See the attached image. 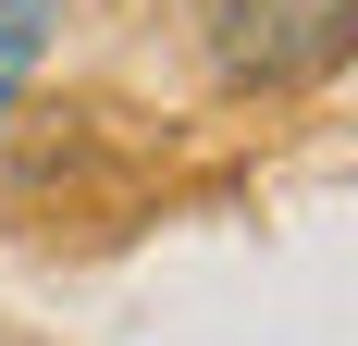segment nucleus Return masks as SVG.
<instances>
[{
  "label": "nucleus",
  "mask_w": 358,
  "mask_h": 346,
  "mask_svg": "<svg viewBox=\"0 0 358 346\" xmlns=\"http://www.w3.org/2000/svg\"><path fill=\"white\" fill-rule=\"evenodd\" d=\"M37 50H50V0H0V124H13V99H25Z\"/></svg>",
  "instance_id": "nucleus-2"
},
{
  "label": "nucleus",
  "mask_w": 358,
  "mask_h": 346,
  "mask_svg": "<svg viewBox=\"0 0 358 346\" xmlns=\"http://www.w3.org/2000/svg\"><path fill=\"white\" fill-rule=\"evenodd\" d=\"M358 62V0H210V74L222 87H322Z\"/></svg>",
  "instance_id": "nucleus-1"
}]
</instances>
